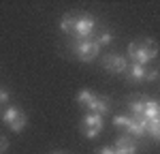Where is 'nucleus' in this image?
I'll return each mask as SVG.
<instances>
[{
	"label": "nucleus",
	"mask_w": 160,
	"mask_h": 154,
	"mask_svg": "<svg viewBox=\"0 0 160 154\" xmlns=\"http://www.w3.org/2000/svg\"><path fill=\"white\" fill-rule=\"evenodd\" d=\"M71 49L73 54L79 58V60H83V62H90L96 54H98L100 45L96 38H77L73 45H71Z\"/></svg>",
	"instance_id": "f257e3e1"
},
{
	"label": "nucleus",
	"mask_w": 160,
	"mask_h": 154,
	"mask_svg": "<svg viewBox=\"0 0 160 154\" xmlns=\"http://www.w3.org/2000/svg\"><path fill=\"white\" fill-rule=\"evenodd\" d=\"M2 120L9 124V128H11L13 133H22L24 126H26V116L19 107H9V109L2 114Z\"/></svg>",
	"instance_id": "f03ea898"
},
{
	"label": "nucleus",
	"mask_w": 160,
	"mask_h": 154,
	"mask_svg": "<svg viewBox=\"0 0 160 154\" xmlns=\"http://www.w3.org/2000/svg\"><path fill=\"white\" fill-rule=\"evenodd\" d=\"M92 32H94V17L88 13H79L77 24H75V34L79 38H90Z\"/></svg>",
	"instance_id": "7ed1b4c3"
},
{
	"label": "nucleus",
	"mask_w": 160,
	"mask_h": 154,
	"mask_svg": "<svg viewBox=\"0 0 160 154\" xmlns=\"http://www.w3.org/2000/svg\"><path fill=\"white\" fill-rule=\"evenodd\" d=\"M83 126H86V137L88 139H94V137H98V133L102 131V116L98 114H88L86 120H83Z\"/></svg>",
	"instance_id": "20e7f679"
},
{
	"label": "nucleus",
	"mask_w": 160,
	"mask_h": 154,
	"mask_svg": "<svg viewBox=\"0 0 160 154\" xmlns=\"http://www.w3.org/2000/svg\"><path fill=\"white\" fill-rule=\"evenodd\" d=\"M102 66L107 71H111V73H126L128 71V60L124 56H113V54H109L102 60Z\"/></svg>",
	"instance_id": "39448f33"
},
{
	"label": "nucleus",
	"mask_w": 160,
	"mask_h": 154,
	"mask_svg": "<svg viewBox=\"0 0 160 154\" xmlns=\"http://www.w3.org/2000/svg\"><path fill=\"white\" fill-rule=\"evenodd\" d=\"M128 56H130V60H135V64H145L149 62L148 54L143 49V45H141V41H132L130 45H128Z\"/></svg>",
	"instance_id": "423d86ee"
},
{
	"label": "nucleus",
	"mask_w": 160,
	"mask_h": 154,
	"mask_svg": "<svg viewBox=\"0 0 160 154\" xmlns=\"http://www.w3.org/2000/svg\"><path fill=\"white\" fill-rule=\"evenodd\" d=\"M113 150H115V154H135L137 152V143L130 139V137H120V139L115 141Z\"/></svg>",
	"instance_id": "0eeeda50"
},
{
	"label": "nucleus",
	"mask_w": 160,
	"mask_h": 154,
	"mask_svg": "<svg viewBox=\"0 0 160 154\" xmlns=\"http://www.w3.org/2000/svg\"><path fill=\"white\" fill-rule=\"evenodd\" d=\"M88 111H90V114H98V116L109 114V99H105V96H96L94 101L88 105Z\"/></svg>",
	"instance_id": "6e6552de"
},
{
	"label": "nucleus",
	"mask_w": 160,
	"mask_h": 154,
	"mask_svg": "<svg viewBox=\"0 0 160 154\" xmlns=\"http://www.w3.org/2000/svg\"><path fill=\"white\" fill-rule=\"evenodd\" d=\"M77 17H79V13H66L64 17H62L60 22V28L62 32H68V34H75V24H77Z\"/></svg>",
	"instance_id": "1a4fd4ad"
},
{
	"label": "nucleus",
	"mask_w": 160,
	"mask_h": 154,
	"mask_svg": "<svg viewBox=\"0 0 160 154\" xmlns=\"http://www.w3.org/2000/svg\"><path fill=\"white\" fill-rule=\"evenodd\" d=\"M145 75H148V69L143 66V64H130L128 66V79L130 81H141V79H145Z\"/></svg>",
	"instance_id": "9d476101"
},
{
	"label": "nucleus",
	"mask_w": 160,
	"mask_h": 154,
	"mask_svg": "<svg viewBox=\"0 0 160 154\" xmlns=\"http://www.w3.org/2000/svg\"><path fill=\"white\" fill-rule=\"evenodd\" d=\"M143 116H145V120H154V118H158L160 116V103L158 101H145V111H143Z\"/></svg>",
	"instance_id": "9b49d317"
},
{
	"label": "nucleus",
	"mask_w": 160,
	"mask_h": 154,
	"mask_svg": "<svg viewBox=\"0 0 160 154\" xmlns=\"http://www.w3.org/2000/svg\"><path fill=\"white\" fill-rule=\"evenodd\" d=\"M141 45H143V49H145V54H148L149 60H154V58L158 56V43H156L154 38H143Z\"/></svg>",
	"instance_id": "f8f14e48"
},
{
	"label": "nucleus",
	"mask_w": 160,
	"mask_h": 154,
	"mask_svg": "<svg viewBox=\"0 0 160 154\" xmlns=\"http://www.w3.org/2000/svg\"><path fill=\"white\" fill-rule=\"evenodd\" d=\"M126 131H128V133H132L135 137H143V135L148 133V131H145V128L141 126V124H139L137 120H132V118H130V122H128V126H126Z\"/></svg>",
	"instance_id": "ddd939ff"
},
{
	"label": "nucleus",
	"mask_w": 160,
	"mask_h": 154,
	"mask_svg": "<svg viewBox=\"0 0 160 154\" xmlns=\"http://www.w3.org/2000/svg\"><path fill=\"white\" fill-rule=\"evenodd\" d=\"M148 133L152 135V137H154V139H158V141H160V116L148 122Z\"/></svg>",
	"instance_id": "4468645a"
},
{
	"label": "nucleus",
	"mask_w": 160,
	"mask_h": 154,
	"mask_svg": "<svg viewBox=\"0 0 160 154\" xmlns=\"http://www.w3.org/2000/svg\"><path fill=\"white\" fill-rule=\"evenodd\" d=\"M94 99H96V94H94V92H90V90H81V92L77 94V101H79V103H86V105H90Z\"/></svg>",
	"instance_id": "2eb2a0df"
},
{
	"label": "nucleus",
	"mask_w": 160,
	"mask_h": 154,
	"mask_svg": "<svg viewBox=\"0 0 160 154\" xmlns=\"http://www.w3.org/2000/svg\"><path fill=\"white\" fill-rule=\"evenodd\" d=\"M96 41H98V45H107V43H111V34H109V32H102Z\"/></svg>",
	"instance_id": "dca6fc26"
},
{
	"label": "nucleus",
	"mask_w": 160,
	"mask_h": 154,
	"mask_svg": "<svg viewBox=\"0 0 160 154\" xmlns=\"http://www.w3.org/2000/svg\"><path fill=\"white\" fill-rule=\"evenodd\" d=\"M7 150H9V139L0 135V154H2V152H7Z\"/></svg>",
	"instance_id": "f3484780"
},
{
	"label": "nucleus",
	"mask_w": 160,
	"mask_h": 154,
	"mask_svg": "<svg viewBox=\"0 0 160 154\" xmlns=\"http://www.w3.org/2000/svg\"><path fill=\"white\" fill-rule=\"evenodd\" d=\"M7 101H9V90L0 86V103H7Z\"/></svg>",
	"instance_id": "a211bd4d"
},
{
	"label": "nucleus",
	"mask_w": 160,
	"mask_h": 154,
	"mask_svg": "<svg viewBox=\"0 0 160 154\" xmlns=\"http://www.w3.org/2000/svg\"><path fill=\"white\" fill-rule=\"evenodd\" d=\"M145 79H149V81L158 79V71H148V75H145Z\"/></svg>",
	"instance_id": "6ab92c4d"
},
{
	"label": "nucleus",
	"mask_w": 160,
	"mask_h": 154,
	"mask_svg": "<svg viewBox=\"0 0 160 154\" xmlns=\"http://www.w3.org/2000/svg\"><path fill=\"white\" fill-rule=\"evenodd\" d=\"M98 154H115V150H113V148H102Z\"/></svg>",
	"instance_id": "aec40b11"
}]
</instances>
